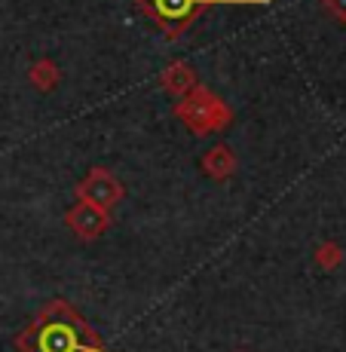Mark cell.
I'll return each mask as SVG.
<instances>
[{
  "mask_svg": "<svg viewBox=\"0 0 346 352\" xmlns=\"http://www.w3.org/2000/svg\"><path fill=\"white\" fill-rule=\"evenodd\" d=\"M77 340H74V331L65 324H52L46 328V334L40 337V352H74Z\"/></svg>",
  "mask_w": 346,
  "mask_h": 352,
  "instance_id": "obj_2",
  "label": "cell"
},
{
  "mask_svg": "<svg viewBox=\"0 0 346 352\" xmlns=\"http://www.w3.org/2000/svg\"><path fill=\"white\" fill-rule=\"evenodd\" d=\"M138 3L144 6V12L162 31L178 34V31H184L196 19V12H202L206 6H215V3H267V0H138Z\"/></svg>",
  "mask_w": 346,
  "mask_h": 352,
  "instance_id": "obj_1",
  "label": "cell"
},
{
  "mask_svg": "<svg viewBox=\"0 0 346 352\" xmlns=\"http://www.w3.org/2000/svg\"><path fill=\"white\" fill-rule=\"evenodd\" d=\"M325 3H328L331 12H337L340 19H346V0H325Z\"/></svg>",
  "mask_w": 346,
  "mask_h": 352,
  "instance_id": "obj_3",
  "label": "cell"
}]
</instances>
